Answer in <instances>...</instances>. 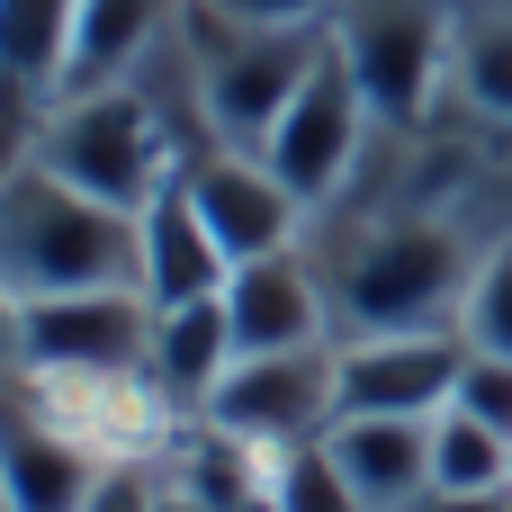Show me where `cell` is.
Wrapping results in <instances>:
<instances>
[{
  "label": "cell",
  "instance_id": "obj_1",
  "mask_svg": "<svg viewBox=\"0 0 512 512\" xmlns=\"http://www.w3.org/2000/svg\"><path fill=\"white\" fill-rule=\"evenodd\" d=\"M315 261L333 279L342 333H405V324H459L477 252L450 207H369V216H315Z\"/></svg>",
  "mask_w": 512,
  "mask_h": 512
},
{
  "label": "cell",
  "instance_id": "obj_2",
  "mask_svg": "<svg viewBox=\"0 0 512 512\" xmlns=\"http://www.w3.org/2000/svg\"><path fill=\"white\" fill-rule=\"evenodd\" d=\"M72 288H144V216L9 153V171H0V297H72Z\"/></svg>",
  "mask_w": 512,
  "mask_h": 512
},
{
  "label": "cell",
  "instance_id": "obj_3",
  "mask_svg": "<svg viewBox=\"0 0 512 512\" xmlns=\"http://www.w3.org/2000/svg\"><path fill=\"white\" fill-rule=\"evenodd\" d=\"M27 162H45L54 180L108 198V207H153L171 180H180V153L153 117V99L135 81H108V90H54V99H18V144Z\"/></svg>",
  "mask_w": 512,
  "mask_h": 512
},
{
  "label": "cell",
  "instance_id": "obj_4",
  "mask_svg": "<svg viewBox=\"0 0 512 512\" xmlns=\"http://www.w3.org/2000/svg\"><path fill=\"white\" fill-rule=\"evenodd\" d=\"M180 36L207 72V117L225 144H261L279 126V108L297 99V81L315 72L324 36L333 27H252V18H225L216 0H189L180 9Z\"/></svg>",
  "mask_w": 512,
  "mask_h": 512
},
{
  "label": "cell",
  "instance_id": "obj_5",
  "mask_svg": "<svg viewBox=\"0 0 512 512\" xmlns=\"http://www.w3.org/2000/svg\"><path fill=\"white\" fill-rule=\"evenodd\" d=\"M9 369L18 378H135L153 369V297L144 288L9 297Z\"/></svg>",
  "mask_w": 512,
  "mask_h": 512
},
{
  "label": "cell",
  "instance_id": "obj_6",
  "mask_svg": "<svg viewBox=\"0 0 512 512\" xmlns=\"http://www.w3.org/2000/svg\"><path fill=\"white\" fill-rule=\"evenodd\" d=\"M378 144V108H369V90H360V72H351V54L324 36V54H315V72L297 81V99L279 108V126L252 144V153H270V171L324 216L342 189H351V171H360V153Z\"/></svg>",
  "mask_w": 512,
  "mask_h": 512
},
{
  "label": "cell",
  "instance_id": "obj_7",
  "mask_svg": "<svg viewBox=\"0 0 512 512\" xmlns=\"http://www.w3.org/2000/svg\"><path fill=\"white\" fill-rule=\"evenodd\" d=\"M333 45L351 54V72H360L378 126H405V135L423 126L432 90H441L450 63H459V45H450V27H441L432 0H342V9H333Z\"/></svg>",
  "mask_w": 512,
  "mask_h": 512
},
{
  "label": "cell",
  "instance_id": "obj_8",
  "mask_svg": "<svg viewBox=\"0 0 512 512\" xmlns=\"http://www.w3.org/2000/svg\"><path fill=\"white\" fill-rule=\"evenodd\" d=\"M207 423L243 432L252 450L324 441V432L342 423V342H306V351H243V360L216 378Z\"/></svg>",
  "mask_w": 512,
  "mask_h": 512
},
{
  "label": "cell",
  "instance_id": "obj_9",
  "mask_svg": "<svg viewBox=\"0 0 512 512\" xmlns=\"http://www.w3.org/2000/svg\"><path fill=\"white\" fill-rule=\"evenodd\" d=\"M459 324H405V333H342V414H414L432 423L468 378Z\"/></svg>",
  "mask_w": 512,
  "mask_h": 512
},
{
  "label": "cell",
  "instance_id": "obj_10",
  "mask_svg": "<svg viewBox=\"0 0 512 512\" xmlns=\"http://www.w3.org/2000/svg\"><path fill=\"white\" fill-rule=\"evenodd\" d=\"M180 189L198 198V216L216 225V243H225L234 261H261V252H288V243L315 234V207H306V198L270 171V153H252V144L198 153V162L180 171Z\"/></svg>",
  "mask_w": 512,
  "mask_h": 512
},
{
  "label": "cell",
  "instance_id": "obj_11",
  "mask_svg": "<svg viewBox=\"0 0 512 512\" xmlns=\"http://www.w3.org/2000/svg\"><path fill=\"white\" fill-rule=\"evenodd\" d=\"M225 315H234V342H243V351H306V342H342L333 279H324L315 243H288V252L234 261V279H225Z\"/></svg>",
  "mask_w": 512,
  "mask_h": 512
},
{
  "label": "cell",
  "instance_id": "obj_12",
  "mask_svg": "<svg viewBox=\"0 0 512 512\" xmlns=\"http://www.w3.org/2000/svg\"><path fill=\"white\" fill-rule=\"evenodd\" d=\"M225 279H234V252L216 243V225L198 216V198L171 180L144 207V297L153 306H189V297H225Z\"/></svg>",
  "mask_w": 512,
  "mask_h": 512
},
{
  "label": "cell",
  "instance_id": "obj_13",
  "mask_svg": "<svg viewBox=\"0 0 512 512\" xmlns=\"http://www.w3.org/2000/svg\"><path fill=\"white\" fill-rule=\"evenodd\" d=\"M324 441L369 512H405L432 486V423H414V414H342Z\"/></svg>",
  "mask_w": 512,
  "mask_h": 512
},
{
  "label": "cell",
  "instance_id": "obj_14",
  "mask_svg": "<svg viewBox=\"0 0 512 512\" xmlns=\"http://www.w3.org/2000/svg\"><path fill=\"white\" fill-rule=\"evenodd\" d=\"M99 468L108 459L81 432H63L45 405L18 396V414H9V512H81L90 486H99Z\"/></svg>",
  "mask_w": 512,
  "mask_h": 512
},
{
  "label": "cell",
  "instance_id": "obj_15",
  "mask_svg": "<svg viewBox=\"0 0 512 512\" xmlns=\"http://www.w3.org/2000/svg\"><path fill=\"white\" fill-rule=\"evenodd\" d=\"M180 9L189 0H81L72 18V54H63V81L54 90H108V81H135V63L153 45L180 36Z\"/></svg>",
  "mask_w": 512,
  "mask_h": 512
},
{
  "label": "cell",
  "instance_id": "obj_16",
  "mask_svg": "<svg viewBox=\"0 0 512 512\" xmlns=\"http://www.w3.org/2000/svg\"><path fill=\"white\" fill-rule=\"evenodd\" d=\"M243 360L234 342V315L225 297H189V306H153V387L180 405V414H207L216 378Z\"/></svg>",
  "mask_w": 512,
  "mask_h": 512
},
{
  "label": "cell",
  "instance_id": "obj_17",
  "mask_svg": "<svg viewBox=\"0 0 512 512\" xmlns=\"http://www.w3.org/2000/svg\"><path fill=\"white\" fill-rule=\"evenodd\" d=\"M0 18H9V81H18V99H54L81 0H0Z\"/></svg>",
  "mask_w": 512,
  "mask_h": 512
},
{
  "label": "cell",
  "instance_id": "obj_18",
  "mask_svg": "<svg viewBox=\"0 0 512 512\" xmlns=\"http://www.w3.org/2000/svg\"><path fill=\"white\" fill-rule=\"evenodd\" d=\"M432 486H459V495H486V486H512V441L495 423L441 405L432 414Z\"/></svg>",
  "mask_w": 512,
  "mask_h": 512
},
{
  "label": "cell",
  "instance_id": "obj_19",
  "mask_svg": "<svg viewBox=\"0 0 512 512\" xmlns=\"http://www.w3.org/2000/svg\"><path fill=\"white\" fill-rule=\"evenodd\" d=\"M270 495H279V512H369V504H360V486L342 477L333 441L270 450Z\"/></svg>",
  "mask_w": 512,
  "mask_h": 512
},
{
  "label": "cell",
  "instance_id": "obj_20",
  "mask_svg": "<svg viewBox=\"0 0 512 512\" xmlns=\"http://www.w3.org/2000/svg\"><path fill=\"white\" fill-rule=\"evenodd\" d=\"M459 99L486 117V126H512V18H477L459 36V63H450Z\"/></svg>",
  "mask_w": 512,
  "mask_h": 512
},
{
  "label": "cell",
  "instance_id": "obj_21",
  "mask_svg": "<svg viewBox=\"0 0 512 512\" xmlns=\"http://www.w3.org/2000/svg\"><path fill=\"white\" fill-rule=\"evenodd\" d=\"M459 333L477 351H504L512 360V225L477 252V279H468V306H459Z\"/></svg>",
  "mask_w": 512,
  "mask_h": 512
},
{
  "label": "cell",
  "instance_id": "obj_22",
  "mask_svg": "<svg viewBox=\"0 0 512 512\" xmlns=\"http://www.w3.org/2000/svg\"><path fill=\"white\" fill-rule=\"evenodd\" d=\"M162 495H171V468L162 459H108L81 512H162Z\"/></svg>",
  "mask_w": 512,
  "mask_h": 512
},
{
  "label": "cell",
  "instance_id": "obj_23",
  "mask_svg": "<svg viewBox=\"0 0 512 512\" xmlns=\"http://www.w3.org/2000/svg\"><path fill=\"white\" fill-rule=\"evenodd\" d=\"M450 405L477 414V423H495V432L512 441V360H504V351H468V378H459Z\"/></svg>",
  "mask_w": 512,
  "mask_h": 512
},
{
  "label": "cell",
  "instance_id": "obj_24",
  "mask_svg": "<svg viewBox=\"0 0 512 512\" xmlns=\"http://www.w3.org/2000/svg\"><path fill=\"white\" fill-rule=\"evenodd\" d=\"M225 18H252V27H333L342 0H216Z\"/></svg>",
  "mask_w": 512,
  "mask_h": 512
},
{
  "label": "cell",
  "instance_id": "obj_25",
  "mask_svg": "<svg viewBox=\"0 0 512 512\" xmlns=\"http://www.w3.org/2000/svg\"><path fill=\"white\" fill-rule=\"evenodd\" d=\"M405 512H512V486H486V495H459V486H423Z\"/></svg>",
  "mask_w": 512,
  "mask_h": 512
},
{
  "label": "cell",
  "instance_id": "obj_26",
  "mask_svg": "<svg viewBox=\"0 0 512 512\" xmlns=\"http://www.w3.org/2000/svg\"><path fill=\"white\" fill-rule=\"evenodd\" d=\"M162 512H207V504H198L189 486H171V495H162Z\"/></svg>",
  "mask_w": 512,
  "mask_h": 512
},
{
  "label": "cell",
  "instance_id": "obj_27",
  "mask_svg": "<svg viewBox=\"0 0 512 512\" xmlns=\"http://www.w3.org/2000/svg\"><path fill=\"white\" fill-rule=\"evenodd\" d=\"M234 512H279V495H270V486H261V495H243V504Z\"/></svg>",
  "mask_w": 512,
  "mask_h": 512
}]
</instances>
